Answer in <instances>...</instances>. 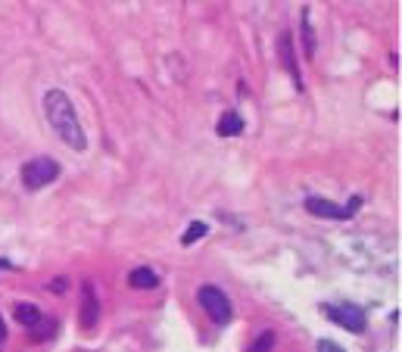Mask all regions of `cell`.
Instances as JSON below:
<instances>
[{"label":"cell","instance_id":"30bf717a","mask_svg":"<svg viewBox=\"0 0 402 352\" xmlns=\"http://www.w3.org/2000/svg\"><path fill=\"white\" fill-rule=\"evenodd\" d=\"M16 321H19L22 327H38L41 324V312L32 306V302H19V306H16Z\"/></svg>","mask_w":402,"mask_h":352},{"label":"cell","instance_id":"8992f818","mask_svg":"<svg viewBox=\"0 0 402 352\" xmlns=\"http://www.w3.org/2000/svg\"><path fill=\"white\" fill-rule=\"evenodd\" d=\"M306 212L315 215V219H337V221H343V219H349V215H352L349 209L337 206V203H331V200H321V196H309Z\"/></svg>","mask_w":402,"mask_h":352},{"label":"cell","instance_id":"52a82bcc","mask_svg":"<svg viewBox=\"0 0 402 352\" xmlns=\"http://www.w3.org/2000/svg\"><path fill=\"white\" fill-rule=\"evenodd\" d=\"M277 50H281V63L287 66V72H290V78H293V84H296V88H302V82H300V66H296V57H293V38H290V32H284L281 38H277Z\"/></svg>","mask_w":402,"mask_h":352},{"label":"cell","instance_id":"5bb4252c","mask_svg":"<svg viewBox=\"0 0 402 352\" xmlns=\"http://www.w3.org/2000/svg\"><path fill=\"white\" fill-rule=\"evenodd\" d=\"M318 352H343L334 340H318Z\"/></svg>","mask_w":402,"mask_h":352},{"label":"cell","instance_id":"4fadbf2b","mask_svg":"<svg viewBox=\"0 0 402 352\" xmlns=\"http://www.w3.org/2000/svg\"><path fill=\"white\" fill-rule=\"evenodd\" d=\"M302 47L306 57H315V28L309 26V13H302Z\"/></svg>","mask_w":402,"mask_h":352},{"label":"cell","instance_id":"277c9868","mask_svg":"<svg viewBox=\"0 0 402 352\" xmlns=\"http://www.w3.org/2000/svg\"><path fill=\"white\" fill-rule=\"evenodd\" d=\"M325 312H327V318H331L334 324L346 327L349 333H362L365 331V312L358 306H352V302H343V306H327Z\"/></svg>","mask_w":402,"mask_h":352},{"label":"cell","instance_id":"3957f363","mask_svg":"<svg viewBox=\"0 0 402 352\" xmlns=\"http://www.w3.org/2000/svg\"><path fill=\"white\" fill-rule=\"evenodd\" d=\"M197 302H200V308L212 318V324H228L234 315L231 308V299H228L225 293H221L219 287H212V284H206V287H200V293H197Z\"/></svg>","mask_w":402,"mask_h":352},{"label":"cell","instance_id":"7c38bea8","mask_svg":"<svg viewBox=\"0 0 402 352\" xmlns=\"http://www.w3.org/2000/svg\"><path fill=\"white\" fill-rule=\"evenodd\" d=\"M275 340H277L275 333L265 331V333H259V337L253 340V346H250L246 352H271V349H275Z\"/></svg>","mask_w":402,"mask_h":352},{"label":"cell","instance_id":"6da1fadb","mask_svg":"<svg viewBox=\"0 0 402 352\" xmlns=\"http://www.w3.org/2000/svg\"><path fill=\"white\" fill-rule=\"evenodd\" d=\"M44 113H47L51 128L60 134V140H63L66 147H72V150H78V153L88 150L84 128H82V122H78L75 106H72V100H69L66 91H47L44 94Z\"/></svg>","mask_w":402,"mask_h":352},{"label":"cell","instance_id":"9c48e42d","mask_svg":"<svg viewBox=\"0 0 402 352\" xmlns=\"http://www.w3.org/2000/svg\"><path fill=\"white\" fill-rule=\"evenodd\" d=\"M128 284H131L134 290H153L159 284V277L153 268H134L131 275H128Z\"/></svg>","mask_w":402,"mask_h":352},{"label":"cell","instance_id":"ba28073f","mask_svg":"<svg viewBox=\"0 0 402 352\" xmlns=\"http://www.w3.org/2000/svg\"><path fill=\"white\" fill-rule=\"evenodd\" d=\"M215 131L221 134V138H237L240 131H244V119H240L237 113H221L219 125H215Z\"/></svg>","mask_w":402,"mask_h":352},{"label":"cell","instance_id":"9a60e30c","mask_svg":"<svg viewBox=\"0 0 402 352\" xmlns=\"http://www.w3.org/2000/svg\"><path fill=\"white\" fill-rule=\"evenodd\" d=\"M7 337V327H3V318H0V340Z\"/></svg>","mask_w":402,"mask_h":352},{"label":"cell","instance_id":"8fae6325","mask_svg":"<svg viewBox=\"0 0 402 352\" xmlns=\"http://www.w3.org/2000/svg\"><path fill=\"white\" fill-rule=\"evenodd\" d=\"M206 234H209L206 221H190L188 231H184V237H181V243H184V246H190V243H197V240H203Z\"/></svg>","mask_w":402,"mask_h":352},{"label":"cell","instance_id":"7a4b0ae2","mask_svg":"<svg viewBox=\"0 0 402 352\" xmlns=\"http://www.w3.org/2000/svg\"><path fill=\"white\" fill-rule=\"evenodd\" d=\"M19 178H22V184H26V190H41V187H47L51 181L60 178V163L51 159V156L28 159V163L22 165Z\"/></svg>","mask_w":402,"mask_h":352},{"label":"cell","instance_id":"5b68a950","mask_svg":"<svg viewBox=\"0 0 402 352\" xmlns=\"http://www.w3.org/2000/svg\"><path fill=\"white\" fill-rule=\"evenodd\" d=\"M97 318H100V302H97V296H94V287H91V284H82V312H78L82 331L97 327Z\"/></svg>","mask_w":402,"mask_h":352}]
</instances>
